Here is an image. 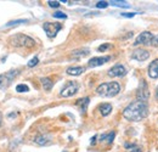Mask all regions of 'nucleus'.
<instances>
[{
  "label": "nucleus",
  "instance_id": "obj_19",
  "mask_svg": "<svg viewBox=\"0 0 158 152\" xmlns=\"http://www.w3.org/2000/svg\"><path fill=\"white\" fill-rule=\"evenodd\" d=\"M114 136H116V133H114V132H110V133H107V134H102L100 141H106L107 144H112L113 140H114Z\"/></svg>",
  "mask_w": 158,
  "mask_h": 152
},
{
  "label": "nucleus",
  "instance_id": "obj_26",
  "mask_svg": "<svg viewBox=\"0 0 158 152\" xmlns=\"http://www.w3.org/2000/svg\"><path fill=\"white\" fill-rule=\"evenodd\" d=\"M108 5H110L108 1H99L96 4V7L98 9H106V7H108Z\"/></svg>",
  "mask_w": 158,
  "mask_h": 152
},
{
  "label": "nucleus",
  "instance_id": "obj_31",
  "mask_svg": "<svg viewBox=\"0 0 158 152\" xmlns=\"http://www.w3.org/2000/svg\"><path fill=\"white\" fill-rule=\"evenodd\" d=\"M96 137H98V136L95 135V136L91 139V145H95V144H96Z\"/></svg>",
  "mask_w": 158,
  "mask_h": 152
},
{
  "label": "nucleus",
  "instance_id": "obj_16",
  "mask_svg": "<svg viewBox=\"0 0 158 152\" xmlns=\"http://www.w3.org/2000/svg\"><path fill=\"white\" fill-rule=\"evenodd\" d=\"M100 113L102 114L103 117H107L108 114L112 112V105L108 103V102H105V103H101L99 107Z\"/></svg>",
  "mask_w": 158,
  "mask_h": 152
},
{
  "label": "nucleus",
  "instance_id": "obj_27",
  "mask_svg": "<svg viewBox=\"0 0 158 152\" xmlns=\"http://www.w3.org/2000/svg\"><path fill=\"white\" fill-rule=\"evenodd\" d=\"M48 4H49L50 7H59L60 6V1H52V0H50V1H48Z\"/></svg>",
  "mask_w": 158,
  "mask_h": 152
},
{
  "label": "nucleus",
  "instance_id": "obj_25",
  "mask_svg": "<svg viewBox=\"0 0 158 152\" xmlns=\"http://www.w3.org/2000/svg\"><path fill=\"white\" fill-rule=\"evenodd\" d=\"M110 48H112V45H111V44H108V43H106V44L100 45L99 48H98V50H99L100 53H103V51H106V50H107V49H110Z\"/></svg>",
  "mask_w": 158,
  "mask_h": 152
},
{
  "label": "nucleus",
  "instance_id": "obj_6",
  "mask_svg": "<svg viewBox=\"0 0 158 152\" xmlns=\"http://www.w3.org/2000/svg\"><path fill=\"white\" fill-rule=\"evenodd\" d=\"M19 71H15V70H11L4 74H0V89H6L11 83L12 80L19 76Z\"/></svg>",
  "mask_w": 158,
  "mask_h": 152
},
{
  "label": "nucleus",
  "instance_id": "obj_4",
  "mask_svg": "<svg viewBox=\"0 0 158 152\" xmlns=\"http://www.w3.org/2000/svg\"><path fill=\"white\" fill-rule=\"evenodd\" d=\"M150 89H148V85H147V82L145 79H141L140 80V85L138 88V91H136V99L139 101H142V102H147L148 99H150Z\"/></svg>",
  "mask_w": 158,
  "mask_h": 152
},
{
  "label": "nucleus",
  "instance_id": "obj_30",
  "mask_svg": "<svg viewBox=\"0 0 158 152\" xmlns=\"http://www.w3.org/2000/svg\"><path fill=\"white\" fill-rule=\"evenodd\" d=\"M128 152H141V149H140V147H136V146H134V147L130 149V151H128Z\"/></svg>",
  "mask_w": 158,
  "mask_h": 152
},
{
  "label": "nucleus",
  "instance_id": "obj_23",
  "mask_svg": "<svg viewBox=\"0 0 158 152\" xmlns=\"http://www.w3.org/2000/svg\"><path fill=\"white\" fill-rule=\"evenodd\" d=\"M52 16H54L55 19H67V15H66L64 12H62V11H56V12H54Z\"/></svg>",
  "mask_w": 158,
  "mask_h": 152
},
{
  "label": "nucleus",
  "instance_id": "obj_11",
  "mask_svg": "<svg viewBox=\"0 0 158 152\" xmlns=\"http://www.w3.org/2000/svg\"><path fill=\"white\" fill-rule=\"evenodd\" d=\"M111 60V56H101V57H93L89 62H88V66L90 68H94V67H99L105 65L106 62H108Z\"/></svg>",
  "mask_w": 158,
  "mask_h": 152
},
{
  "label": "nucleus",
  "instance_id": "obj_15",
  "mask_svg": "<svg viewBox=\"0 0 158 152\" xmlns=\"http://www.w3.org/2000/svg\"><path fill=\"white\" fill-rule=\"evenodd\" d=\"M50 141H51V139H50L48 135H44V134H41V135H37V136L34 137V142H35L37 145H39V146L48 145Z\"/></svg>",
  "mask_w": 158,
  "mask_h": 152
},
{
  "label": "nucleus",
  "instance_id": "obj_28",
  "mask_svg": "<svg viewBox=\"0 0 158 152\" xmlns=\"http://www.w3.org/2000/svg\"><path fill=\"white\" fill-rule=\"evenodd\" d=\"M151 44H152L155 48H158V34L153 37V39H152V43H151Z\"/></svg>",
  "mask_w": 158,
  "mask_h": 152
},
{
  "label": "nucleus",
  "instance_id": "obj_5",
  "mask_svg": "<svg viewBox=\"0 0 158 152\" xmlns=\"http://www.w3.org/2000/svg\"><path fill=\"white\" fill-rule=\"evenodd\" d=\"M43 28L49 38H55L57 36V33L62 29V24L57 23V22H45Z\"/></svg>",
  "mask_w": 158,
  "mask_h": 152
},
{
  "label": "nucleus",
  "instance_id": "obj_29",
  "mask_svg": "<svg viewBox=\"0 0 158 152\" xmlns=\"http://www.w3.org/2000/svg\"><path fill=\"white\" fill-rule=\"evenodd\" d=\"M123 17H128V19H131L135 16V12H131V14H122Z\"/></svg>",
  "mask_w": 158,
  "mask_h": 152
},
{
  "label": "nucleus",
  "instance_id": "obj_32",
  "mask_svg": "<svg viewBox=\"0 0 158 152\" xmlns=\"http://www.w3.org/2000/svg\"><path fill=\"white\" fill-rule=\"evenodd\" d=\"M155 96H156V99L158 100V85H157V88H156V94H155Z\"/></svg>",
  "mask_w": 158,
  "mask_h": 152
},
{
  "label": "nucleus",
  "instance_id": "obj_24",
  "mask_svg": "<svg viewBox=\"0 0 158 152\" xmlns=\"http://www.w3.org/2000/svg\"><path fill=\"white\" fill-rule=\"evenodd\" d=\"M38 63H39V58H38V57L35 56V57H33V58H32V60H31V61L28 62V65H27V66L32 68V67H34V66H37Z\"/></svg>",
  "mask_w": 158,
  "mask_h": 152
},
{
  "label": "nucleus",
  "instance_id": "obj_7",
  "mask_svg": "<svg viewBox=\"0 0 158 152\" xmlns=\"http://www.w3.org/2000/svg\"><path fill=\"white\" fill-rule=\"evenodd\" d=\"M79 87L76 82H68L60 91V95L62 97H71V96L76 95L78 91Z\"/></svg>",
  "mask_w": 158,
  "mask_h": 152
},
{
  "label": "nucleus",
  "instance_id": "obj_14",
  "mask_svg": "<svg viewBox=\"0 0 158 152\" xmlns=\"http://www.w3.org/2000/svg\"><path fill=\"white\" fill-rule=\"evenodd\" d=\"M84 71H85V67H81V66H74V67H69V68H67V74H69V76H80L81 73H84Z\"/></svg>",
  "mask_w": 158,
  "mask_h": 152
},
{
  "label": "nucleus",
  "instance_id": "obj_12",
  "mask_svg": "<svg viewBox=\"0 0 158 152\" xmlns=\"http://www.w3.org/2000/svg\"><path fill=\"white\" fill-rule=\"evenodd\" d=\"M147 74L150 78L152 79H157L158 78V58L153 60L150 66H148V70H147Z\"/></svg>",
  "mask_w": 158,
  "mask_h": 152
},
{
  "label": "nucleus",
  "instance_id": "obj_13",
  "mask_svg": "<svg viewBox=\"0 0 158 152\" xmlns=\"http://www.w3.org/2000/svg\"><path fill=\"white\" fill-rule=\"evenodd\" d=\"M89 102H90V99L89 97H84V99H79L77 101V106L79 107L80 112L83 114L86 113V110H88V106H89Z\"/></svg>",
  "mask_w": 158,
  "mask_h": 152
},
{
  "label": "nucleus",
  "instance_id": "obj_1",
  "mask_svg": "<svg viewBox=\"0 0 158 152\" xmlns=\"http://www.w3.org/2000/svg\"><path fill=\"white\" fill-rule=\"evenodd\" d=\"M147 116H148L147 102H142L139 100L128 105L125 107V110L123 111V117L130 122H140V120L147 118Z\"/></svg>",
  "mask_w": 158,
  "mask_h": 152
},
{
  "label": "nucleus",
  "instance_id": "obj_34",
  "mask_svg": "<svg viewBox=\"0 0 158 152\" xmlns=\"http://www.w3.org/2000/svg\"><path fill=\"white\" fill-rule=\"evenodd\" d=\"M62 152H67V151H62Z\"/></svg>",
  "mask_w": 158,
  "mask_h": 152
},
{
  "label": "nucleus",
  "instance_id": "obj_18",
  "mask_svg": "<svg viewBox=\"0 0 158 152\" xmlns=\"http://www.w3.org/2000/svg\"><path fill=\"white\" fill-rule=\"evenodd\" d=\"M40 83H41V85H43V88L45 89V90H50L52 87H54V82L50 79V78H48V77H44V78H41L40 79Z\"/></svg>",
  "mask_w": 158,
  "mask_h": 152
},
{
  "label": "nucleus",
  "instance_id": "obj_33",
  "mask_svg": "<svg viewBox=\"0 0 158 152\" xmlns=\"http://www.w3.org/2000/svg\"><path fill=\"white\" fill-rule=\"evenodd\" d=\"M0 124H1V113H0Z\"/></svg>",
  "mask_w": 158,
  "mask_h": 152
},
{
  "label": "nucleus",
  "instance_id": "obj_10",
  "mask_svg": "<svg viewBox=\"0 0 158 152\" xmlns=\"http://www.w3.org/2000/svg\"><path fill=\"white\" fill-rule=\"evenodd\" d=\"M148 57H150V53H148L147 50H145V49H136V50H134L133 54H131V58L136 60L139 62L146 61Z\"/></svg>",
  "mask_w": 158,
  "mask_h": 152
},
{
  "label": "nucleus",
  "instance_id": "obj_2",
  "mask_svg": "<svg viewBox=\"0 0 158 152\" xmlns=\"http://www.w3.org/2000/svg\"><path fill=\"white\" fill-rule=\"evenodd\" d=\"M119 91H120V85L117 82L102 83L96 88V94L102 97H113L118 95Z\"/></svg>",
  "mask_w": 158,
  "mask_h": 152
},
{
  "label": "nucleus",
  "instance_id": "obj_21",
  "mask_svg": "<svg viewBox=\"0 0 158 152\" xmlns=\"http://www.w3.org/2000/svg\"><path fill=\"white\" fill-rule=\"evenodd\" d=\"M16 91L17 93H27V91H29V88L26 84H19L16 87Z\"/></svg>",
  "mask_w": 158,
  "mask_h": 152
},
{
  "label": "nucleus",
  "instance_id": "obj_8",
  "mask_svg": "<svg viewBox=\"0 0 158 152\" xmlns=\"http://www.w3.org/2000/svg\"><path fill=\"white\" fill-rule=\"evenodd\" d=\"M153 34L148 31H145L142 33H140L135 41H134V45H150L152 43V39H153Z\"/></svg>",
  "mask_w": 158,
  "mask_h": 152
},
{
  "label": "nucleus",
  "instance_id": "obj_3",
  "mask_svg": "<svg viewBox=\"0 0 158 152\" xmlns=\"http://www.w3.org/2000/svg\"><path fill=\"white\" fill-rule=\"evenodd\" d=\"M9 43L10 45L15 46V48H33L35 45V40L26 34L22 33H17L14 34L9 38Z\"/></svg>",
  "mask_w": 158,
  "mask_h": 152
},
{
  "label": "nucleus",
  "instance_id": "obj_20",
  "mask_svg": "<svg viewBox=\"0 0 158 152\" xmlns=\"http://www.w3.org/2000/svg\"><path fill=\"white\" fill-rule=\"evenodd\" d=\"M111 5L113 6H118V7H130V5L127 2V1H117V0H112V1H108Z\"/></svg>",
  "mask_w": 158,
  "mask_h": 152
},
{
  "label": "nucleus",
  "instance_id": "obj_17",
  "mask_svg": "<svg viewBox=\"0 0 158 152\" xmlns=\"http://www.w3.org/2000/svg\"><path fill=\"white\" fill-rule=\"evenodd\" d=\"M89 54H90L89 49H80V50H74V51L72 53L71 57H72V58H74V60H78V58H80V57L88 56Z\"/></svg>",
  "mask_w": 158,
  "mask_h": 152
},
{
  "label": "nucleus",
  "instance_id": "obj_9",
  "mask_svg": "<svg viewBox=\"0 0 158 152\" xmlns=\"http://www.w3.org/2000/svg\"><path fill=\"white\" fill-rule=\"evenodd\" d=\"M107 74L110 77H123L127 74V68L123 65H116L107 72Z\"/></svg>",
  "mask_w": 158,
  "mask_h": 152
},
{
  "label": "nucleus",
  "instance_id": "obj_22",
  "mask_svg": "<svg viewBox=\"0 0 158 152\" xmlns=\"http://www.w3.org/2000/svg\"><path fill=\"white\" fill-rule=\"evenodd\" d=\"M27 19H16V21H11L9 23H6V27H11V26H17V24H22V23H26Z\"/></svg>",
  "mask_w": 158,
  "mask_h": 152
}]
</instances>
